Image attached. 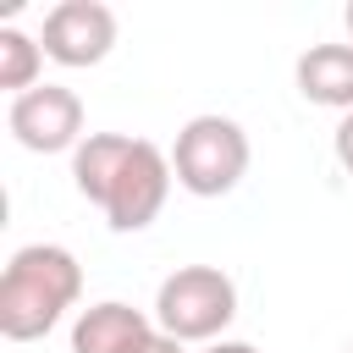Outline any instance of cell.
Masks as SVG:
<instances>
[{
  "label": "cell",
  "instance_id": "1",
  "mask_svg": "<svg viewBox=\"0 0 353 353\" xmlns=\"http://www.w3.org/2000/svg\"><path fill=\"white\" fill-rule=\"evenodd\" d=\"M83 292V265L61 243H28L0 276V336L39 342Z\"/></svg>",
  "mask_w": 353,
  "mask_h": 353
},
{
  "label": "cell",
  "instance_id": "2",
  "mask_svg": "<svg viewBox=\"0 0 353 353\" xmlns=\"http://www.w3.org/2000/svg\"><path fill=\"white\" fill-rule=\"evenodd\" d=\"M237 314V287L215 265H182L154 292V325L176 342H221Z\"/></svg>",
  "mask_w": 353,
  "mask_h": 353
},
{
  "label": "cell",
  "instance_id": "3",
  "mask_svg": "<svg viewBox=\"0 0 353 353\" xmlns=\"http://www.w3.org/2000/svg\"><path fill=\"white\" fill-rule=\"evenodd\" d=\"M171 171L193 199H221L248 171V132L232 116H193L171 143Z\"/></svg>",
  "mask_w": 353,
  "mask_h": 353
},
{
  "label": "cell",
  "instance_id": "4",
  "mask_svg": "<svg viewBox=\"0 0 353 353\" xmlns=\"http://www.w3.org/2000/svg\"><path fill=\"white\" fill-rule=\"evenodd\" d=\"M176 171H171V154L149 138H132L121 171H116V188L105 199V221L110 232H143L160 210H165V193H171Z\"/></svg>",
  "mask_w": 353,
  "mask_h": 353
},
{
  "label": "cell",
  "instance_id": "5",
  "mask_svg": "<svg viewBox=\"0 0 353 353\" xmlns=\"http://www.w3.org/2000/svg\"><path fill=\"white\" fill-rule=\"evenodd\" d=\"M6 127L33 154H61V149H77L88 138L83 132V99L66 83H39V88L17 94L6 110Z\"/></svg>",
  "mask_w": 353,
  "mask_h": 353
},
{
  "label": "cell",
  "instance_id": "6",
  "mask_svg": "<svg viewBox=\"0 0 353 353\" xmlns=\"http://www.w3.org/2000/svg\"><path fill=\"white\" fill-rule=\"evenodd\" d=\"M44 55L61 66H99L116 44V11L99 0H61L44 11Z\"/></svg>",
  "mask_w": 353,
  "mask_h": 353
},
{
  "label": "cell",
  "instance_id": "7",
  "mask_svg": "<svg viewBox=\"0 0 353 353\" xmlns=\"http://www.w3.org/2000/svg\"><path fill=\"white\" fill-rule=\"evenodd\" d=\"M154 331H160V325H154L143 309L105 298V303H88V309L77 314V325H72V353H138Z\"/></svg>",
  "mask_w": 353,
  "mask_h": 353
},
{
  "label": "cell",
  "instance_id": "8",
  "mask_svg": "<svg viewBox=\"0 0 353 353\" xmlns=\"http://www.w3.org/2000/svg\"><path fill=\"white\" fill-rule=\"evenodd\" d=\"M292 77H298V94L309 105L353 116V44H309L298 55Z\"/></svg>",
  "mask_w": 353,
  "mask_h": 353
},
{
  "label": "cell",
  "instance_id": "9",
  "mask_svg": "<svg viewBox=\"0 0 353 353\" xmlns=\"http://www.w3.org/2000/svg\"><path fill=\"white\" fill-rule=\"evenodd\" d=\"M127 149H132L127 132H88V138L72 149V182H77V193H83L88 204L105 210V199H110V188H116V171H121Z\"/></svg>",
  "mask_w": 353,
  "mask_h": 353
},
{
  "label": "cell",
  "instance_id": "10",
  "mask_svg": "<svg viewBox=\"0 0 353 353\" xmlns=\"http://www.w3.org/2000/svg\"><path fill=\"white\" fill-rule=\"evenodd\" d=\"M39 66H44V44L28 39L22 28H0V88H11V99L39 88Z\"/></svg>",
  "mask_w": 353,
  "mask_h": 353
},
{
  "label": "cell",
  "instance_id": "11",
  "mask_svg": "<svg viewBox=\"0 0 353 353\" xmlns=\"http://www.w3.org/2000/svg\"><path fill=\"white\" fill-rule=\"evenodd\" d=\"M331 149H336V165L353 176V116H342V121H336V138H331Z\"/></svg>",
  "mask_w": 353,
  "mask_h": 353
},
{
  "label": "cell",
  "instance_id": "12",
  "mask_svg": "<svg viewBox=\"0 0 353 353\" xmlns=\"http://www.w3.org/2000/svg\"><path fill=\"white\" fill-rule=\"evenodd\" d=\"M138 353H188V342H176V336H165V331H154Z\"/></svg>",
  "mask_w": 353,
  "mask_h": 353
},
{
  "label": "cell",
  "instance_id": "13",
  "mask_svg": "<svg viewBox=\"0 0 353 353\" xmlns=\"http://www.w3.org/2000/svg\"><path fill=\"white\" fill-rule=\"evenodd\" d=\"M204 353H259V347H254V342H226V336H221V342H210Z\"/></svg>",
  "mask_w": 353,
  "mask_h": 353
},
{
  "label": "cell",
  "instance_id": "14",
  "mask_svg": "<svg viewBox=\"0 0 353 353\" xmlns=\"http://www.w3.org/2000/svg\"><path fill=\"white\" fill-rule=\"evenodd\" d=\"M347 33H353V6H347Z\"/></svg>",
  "mask_w": 353,
  "mask_h": 353
},
{
  "label": "cell",
  "instance_id": "15",
  "mask_svg": "<svg viewBox=\"0 0 353 353\" xmlns=\"http://www.w3.org/2000/svg\"><path fill=\"white\" fill-rule=\"evenodd\" d=\"M347 353H353V347H347Z\"/></svg>",
  "mask_w": 353,
  "mask_h": 353
}]
</instances>
